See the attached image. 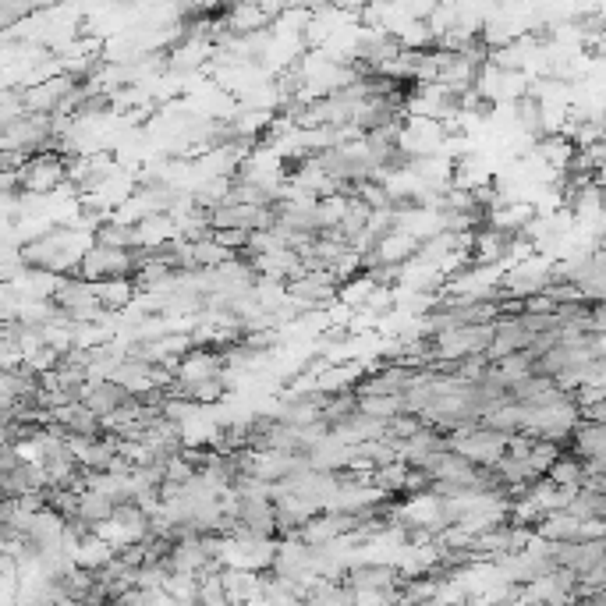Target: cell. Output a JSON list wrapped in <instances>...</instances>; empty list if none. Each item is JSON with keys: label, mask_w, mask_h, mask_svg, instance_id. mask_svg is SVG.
<instances>
[{"label": "cell", "mask_w": 606, "mask_h": 606, "mask_svg": "<svg viewBox=\"0 0 606 606\" xmlns=\"http://www.w3.org/2000/svg\"><path fill=\"white\" fill-rule=\"evenodd\" d=\"M15 174H18V185H22L25 195L50 199V195L61 192L64 181H68V156L47 149V153L32 156V160H22Z\"/></svg>", "instance_id": "cell-1"}, {"label": "cell", "mask_w": 606, "mask_h": 606, "mask_svg": "<svg viewBox=\"0 0 606 606\" xmlns=\"http://www.w3.org/2000/svg\"><path fill=\"white\" fill-rule=\"evenodd\" d=\"M280 288H284V298H288L291 305H302V309L316 312L337 302L341 280H337L334 273H298V277L284 280Z\"/></svg>", "instance_id": "cell-2"}, {"label": "cell", "mask_w": 606, "mask_h": 606, "mask_svg": "<svg viewBox=\"0 0 606 606\" xmlns=\"http://www.w3.org/2000/svg\"><path fill=\"white\" fill-rule=\"evenodd\" d=\"M50 433L61 436V440L68 443H82V440H96V436L103 433V422L96 419L93 412H89L86 404H64V408H57V412H50Z\"/></svg>", "instance_id": "cell-3"}, {"label": "cell", "mask_w": 606, "mask_h": 606, "mask_svg": "<svg viewBox=\"0 0 606 606\" xmlns=\"http://www.w3.org/2000/svg\"><path fill=\"white\" fill-rule=\"evenodd\" d=\"M135 401H139V394H132V390H125L121 383H114V380H89L86 397H82V404H86L89 412H93L100 422L128 412Z\"/></svg>", "instance_id": "cell-4"}, {"label": "cell", "mask_w": 606, "mask_h": 606, "mask_svg": "<svg viewBox=\"0 0 606 606\" xmlns=\"http://www.w3.org/2000/svg\"><path fill=\"white\" fill-rule=\"evenodd\" d=\"M89 241L93 245H100V249H139V231H135V224H125V220H117L114 213H110L103 224H96L93 231H89Z\"/></svg>", "instance_id": "cell-5"}, {"label": "cell", "mask_w": 606, "mask_h": 606, "mask_svg": "<svg viewBox=\"0 0 606 606\" xmlns=\"http://www.w3.org/2000/svg\"><path fill=\"white\" fill-rule=\"evenodd\" d=\"M96 291V305H100L103 316H117V312H128L135 305V280H103V284H93Z\"/></svg>", "instance_id": "cell-6"}, {"label": "cell", "mask_w": 606, "mask_h": 606, "mask_svg": "<svg viewBox=\"0 0 606 606\" xmlns=\"http://www.w3.org/2000/svg\"><path fill=\"white\" fill-rule=\"evenodd\" d=\"M355 415H358V397L351 394V390H341V394H327V401H323V408H319L316 422H319V429L334 433V429H341L344 422H351Z\"/></svg>", "instance_id": "cell-7"}, {"label": "cell", "mask_w": 606, "mask_h": 606, "mask_svg": "<svg viewBox=\"0 0 606 606\" xmlns=\"http://www.w3.org/2000/svg\"><path fill=\"white\" fill-rule=\"evenodd\" d=\"M568 451L575 458L589 461V458H603L606 451V426H596V422H575L568 436Z\"/></svg>", "instance_id": "cell-8"}, {"label": "cell", "mask_w": 606, "mask_h": 606, "mask_svg": "<svg viewBox=\"0 0 606 606\" xmlns=\"http://www.w3.org/2000/svg\"><path fill=\"white\" fill-rule=\"evenodd\" d=\"M75 514L86 521V525H93V529L100 532L103 525L110 521V514H114V500H110L103 490H93V486H89V490L78 493V511Z\"/></svg>", "instance_id": "cell-9"}, {"label": "cell", "mask_w": 606, "mask_h": 606, "mask_svg": "<svg viewBox=\"0 0 606 606\" xmlns=\"http://www.w3.org/2000/svg\"><path fill=\"white\" fill-rule=\"evenodd\" d=\"M546 482L557 486V490H578V482H582V458H575L568 447H560L557 461L546 472Z\"/></svg>", "instance_id": "cell-10"}, {"label": "cell", "mask_w": 606, "mask_h": 606, "mask_svg": "<svg viewBox=\"0 0 606 606\" xmlns=\"http://www.w3.org/2000/svg\"><path fill=\"white\" fill-rule=\"evenodd\" d=\"M564 514H571L575 521H606V493L575 490L568 507H564Z\"/></svg>", "instance_id": "cell-11"}, {"label": "cell", "mask_w": 606, "mask_h": 606, "mask_svg": "<svg viewBox=\"0 0 606 606\" xmlns=\"http://www.w3.org/2000/svg\"><path fill=\"white\" fill-rule=\"evenodd\" d=\"M557 454H560V447H553V443H546V440H536L532 443L529 458H525V465L532 468L536 479H546V472H550V465L557 461Z\"/></svg>", "instance_id": "cell-12"}, {"label": "cell", "mask_w": 606, "mask_h": 606, "mask_svg": "<svg viewBox=\"0 0 606 606\" xmlns=\"http://www.w3.org/2000/svg\"><path fill=\"white\" fill-rule=\"evenodd\" d=\"M36 4H25V0H11V4H0V32L18 29L22 22H29L36 15Z\"/></svg>", "instance_id": "cell-13"}, {"label": "cell", "mask_w": 606, "mask_h": 606, "mask_svg": "<svg viewBox=\"0 0 606 606\" xmlns=\"http://www.w3.org/2000/svg\"><path fill=\"white\" fill-rule=\"evenodd\" d=\"M529 39L536 47H553L557 43V22H539L529 29Z\"/></svg>", "instance_id": "cell-14"}, {"label": "cell", "mask_w": 606, "mask_h": 606, "mask_svg": "<svg viewBox=\"0 0 606 606\" xmlns=\"http://www.w3.org/2000/svg\"><path fill=\"white\" fill-rule=\"evenodd\" d=\"M18 171V156H11L8 149H0V178L4 174H15Z\"/></svg>", "instance_id": "cell-15"}]
</instances>
